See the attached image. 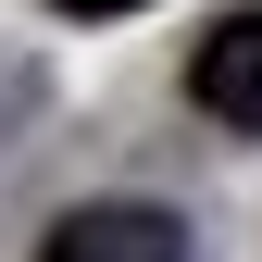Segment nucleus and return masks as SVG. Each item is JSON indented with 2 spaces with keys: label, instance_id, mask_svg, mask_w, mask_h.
I'll use <instances>...</instances> for the list:
<instances>
[{
  "label": "nucleus",
  "instance_id": "obj_3",
  "mask_svg": "<svg viewBox=\"0 0 262 262\" xmlns=\"http://www.w3.org/2000/svg\"><path fill=\"white\" fill-rule=\"evenodd\" d=\"M62 13H150V0H62Z\"/></svg>",
  "mask_w": 262,
  "mask_h": 262
},
{
  "label": "nucleus",
  "instance_id": "obj_2",
  "mask_svg": "<svg viewBox=\"0 0 262 262\" xmlns=\"http://www.w3.org/2000/svg\"><path fill=\"white\" fill-rule=\"evenodd\" d=\"M187 100L212 125H262V13H225L200 50H187Z\"/></svg>",
  "mask_w": 262,
  "mask_h": 262
},
{
  "label": "nucleus",
  "instance_id": "obj_1",
  "mask_svg": "<svg viewBox=\"0 0 262 262\" xmlns=\"http://www.w3.org/2000/svg\"><path fill=\"white\" fill-rule=\"evenodd\" d=\"M38 262H187V225L150 200H88L38 237Z\"/></svg>",
  "mask_w": 262,
  "mask_h": 262
}]
</instances>
